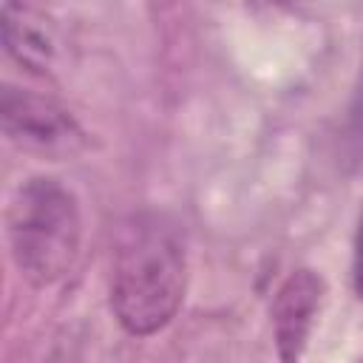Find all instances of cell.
<instances>
[{
  "label": "cell",
  "mask_w": 363,
  "mask_h": 363,
  "mask_svg": "<svg viewBox=\"0 0 363 363\" xmlns=\"http://www.w3.org/2000/svg\"><path fill=\"white\" fill-rule=\"evenodd\" d=\"M187 281L176 227L156 213L136 216L119 235L111 272V309L125 332L153 335L170 323Z\"/></svg>",
  "instance_id": "cell-1"
},
{
  "label": "cell",
  "mask_w": 363,
  "mask_h": 363,
  "mask_svg": "<svg viewBox=\"0 0 363 363\" xmlns=\"http://www.w3.org/2000/svg\"><path fill=\"white\" fill-rule=\"evenodd\" d=\"M11 258L23 278L37 286L60 281L77 261L82 218L79 204L57 179L23 182L6 210Z\"/></svg>",
  "instance_id": "cell-2"
},
{
  "label": "cell",
  "mask_w": 363,
  "mask_h": 363,
  "mask_svg": "<svg viewBox=\"0 0 363 363\" xmlns=\"http://www.w3.org/2000/svg\"><path fill=\"white\" fill-rule=\"evenodd\" d=\"M0 119L11 145L43 159H68L88 145L85 130L60 102L26 88H3Z\"/></svg>",
  "instance_id": "cell-3"
},
{
  "label": "cell",
  "mask_w": 363,
  "mask_h": 363,
  "mask_svg": "<svg viewBox=\"0 0 363 363\" xmlns=\"http://www.w3.org/2000/svg\"><path fill=\"white\" fill-rule=\"evenodd\" d=\"M320 301H323V278L315 269H295L275 292L272 335L281 363H301Z\"/></svg>",
  "instance_id": "cell-4"
},
{
  "label": "cell",
  "mask_w": 363,
  "mask_h": 363,
  "mask_svg": "<svg viewBox=\"0 0 363 363\" xmlns=\"http://www.w3.org/2000/svg\"><path fill=\"white\" fill-rule=\"evenodd\" d=\"M48 23L51 20L31 6H20V3L3 6L6 48L20 65H26L34 74H45L54 62V54H57L54 28Z\"/></svg>",
  "instance_id": "cell-5"
},
{
  "label": "cell",
  "mask_w": 363,
  "mask_h": 363,
  "mask_svg": "<svg viewBox=\"0 0 363 363\" xmlns=\"http://www.w3.org/2000/svg\"><path fill=\"white\" fill-rule=\"evenodd\" d=\"M354 292L363 298V213H360V224H357V235H354Z\"/></svg>",
  "instance_id": "cell-6"
}]
</instances>
